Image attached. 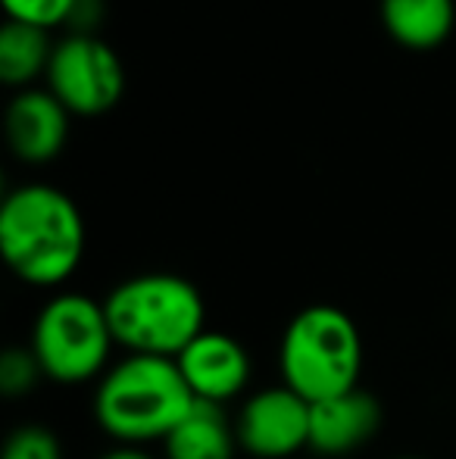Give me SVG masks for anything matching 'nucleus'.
Instances as JSON below:
<instances>
[{"label": "nucleus", "mask_w": 456, "mask_h": 459, "mask_svg": "<svg viewBox=\"0 0 456 459\" xmlns=\"http://www.w3.org/2000/svg\"><path fill=\"white\" fill-rule=\"evenodd\" d=\"M0 250L25 284L56 288L85 256V219L50 185H22L0 206Z\"/></svg>", "instance_id": "f257e3e1"}, {"label": "nucleus", "mask_w": 456, "mask_h": 459, "mask_svg": "<svg viewBox=\"0 0 456 459\" xmlns=\"http://www.w3.org/2000/svg\"><path fill=\"white\" fill-rule=\"evenodd\" d=\"M194 394L188 391L176 359L128 353L107 368L94 391V419L116 444H144L169 437L188 416Z\"/></svg>", "instance_id": "f03ea898"}, {"label": "nucleus", "mask_w": 456, "mask_h": 459, "mask_svg": "<svg viewBox=\"0 0 456 459\" xmlns=\"http://www.w3.org/2000/svg\"><path fill=\"white\" fill-rule=\"evenodd\" d=\"M113 341L128 353L176 359L201 332L207 307L188 278L147 273L125 278L104 300Z\"/></svg>", "instance_id": "7ed1b4c3"}, {"label": "nucleus", "mask_w": 456, "mask_h": 459, "mask_svg": "<svg viewBox=\"0 0 456 459\" xmlns=\"http://www.w3.org/2000/svg\"><path fill=\"white\" fill-rule=\"evenodd\" d=\"M279 366L281 385L306 403L353 391L363 372V338L357 322L329 303L300 309L281 334Z\"/></svg>", "instance_id": "20e7f679"}, {"label": "nucleus", "mask_w": 456, "mask_h": 459, "mask_svg": "<svg viewBox=\"0 0 456 459\" xmlns=\"http://www.w3.org/2000/svg\"><path fill=\"white\" fill-rule=\"evenodd\" d=\"M113 344L104 303L88 294H56L38 313L29 347L44 378L56 385H85L110 368Z\"/></svg>", "instance_id": "39448f33"}, {"label": "nucleus", "mask_w": 456, "mask_h": 459, "mask_svg": "<svg viewBox=\"0 0 456 459\" xmlns=\"http://www.w3.org/2000/svg\"><path fill=\"white\" fill-rule=\"evenodd\" d=\"M50 94L79 116L107 113L125 88V69L110 44L94 35H69L47 66Z\"/></svg>", "instance_id": "423d86ee"}, {"label": "nucleus", "mask_w": 456, "mask_h": 459, "mask_svg": "<svg viewBox=\"0 0 456 459\" xmlns=\"http://www.w3.org/2000/svg\"><path fill=\"white\" fill-rule=\"evenodd\" d=\"M237 447L256 459H288L310 447V403L288 385L262 387L235 419Z\"/></svg>", "instance_id": "0eeeda50"}, {"label": "nucleus", "mask_w": 456, "mask_h": 459, "mask_svg": "<svg viewBox=\"0 0 456 459\" xmlns=\"http://www.w3.org/2000/svg\"><path fill=\"white\" fill-rule=\"evenodd\" d=\"M188 391L194 400L226 406L250 381V357L226 332H201L176 357Z\"/></svg>", "instance_id": "6e6552de"}, {"label": "nucleus", "mask_w": 456, "mask_h": 459, "mask_svg": "<svg viewBox=\"0 0 456 459\" xmlns=\"http://www.w3.org/2000/svg\"><path fill=\"white\" fill-rule=\"evenodd\" d=\"M382 429V406L372 394L353 391L310 403V447L325 456L359 450Z\"/></svg>", "instance_id": "1a4fd4ad"}, {"label": "nucleus", "mask_w": 456, "mask_h": 459, "mask_svg": "<svg viewBox=\"0 0 456 459\" xmlns=\"http://www.w3.org/2000/svg\"><path fill=\"white\" fill-rule=\"evenodd\" d=\"M69 134V109L50 91L16 94L6 109V141L25 163H47L63 151Z\"/></svg>", "instance_id": "9d476101"}, {"label": "nucleus", "mask_w": 456, "mask_h": 459, "mask_svg": "<svg viewBox=\"0 0 456 459\" xmlns=\"http://www.w3.org/2000/svg\"><path fill=\"white\" fill-rule=\"evenodd\" d=\"M237 435L226 406L194 400L188 416L163 441L166 459H235Z\"/></svg>", "instance_id": "9b49d317"}, {"label": "nucleus", "mask_w": 456, "mask_h": 459, "mask_svg": "<svg viewBox=\"0 0 456 459\" xmlns=\"http://www.w3.org/2000/svg\"><path fill=\"white\" fill-rule=\"evenodd\" d=\"M384 29L409 50H432L451 35L453 0H382Z\"/></svg>", "instance_id": "f8f14e48"}, {"label": "nucleus", "mask_w": 456, "mask_h": 459, "mask_svg": "<svg viewBox=\"0 0 456 459\" xmlns=\"http://www.w3.org/2000/svg\"><path fill=\"white\" fill-rule=\"evenodd\" d=\"M50 56L54 50L47 44V29L13 19L0 29V79L6 85H25L35 75L47 73Z\"/></svg>", "instance_id": "ddd939ff"}, {"label": "nucleus", "mask_w": 456, "mask_h": 459, "mask_svg": "<svg viewBox=\"0 0 456 459\" xmlns=\"http://www.w3.org/2000/svg\"><path fill=\"white\" fill-rule=\"evenodd\" d=\"M0 459H63V447L47 425H19L4 441Z\"/></svg>", "instance_id": "4468645a"}, {"label": "nucleus", "mask_w": 456, "mask_h": 459, "mask_svg": "<svg viewBox=\"0 0 456 459\" xmlns=\"http://www.w3.org/2000/svg\"><path fill=\"white\" fill-rule=\"evenodd\" d=\"M41 378V363L31 353V347H10L0 357V391L6 397H22V394L35 391V385Z\"/></svg>", "instance_id": "2eb2a0df"}, {"label": "nucleus", "mask_w": 456, "mask_h": 459, "mask_svg": "<svg viewBox=\"0 0 456 459\" xmlns=\"http://www.w3.org/2000/svg\"><path fill=\"white\" fill-rule=\"evenodd\" d=\"M75 4H79V0H4V10L13 22L50 29V25L69 22Z\"/></svg>", "instance_id": "dca6fc26"}, {"label": "nucleus", "mask_w": 456, "mask_h": 459, "mask_svg": "<svg viewBox=\"0 0 456 459\" xmlns=\"http://www.w3.org/2000/svg\"><path fill=\"white\" fill-rule=\"evenodd\" d=\"M100 0H79L73 10V16H69V25L75 29V35H91L94 22L100 19Z\"/></svg>", "instance_id": "f3484780"}, {"label": "nucleus", "mask_w": 456, "mask_h": 459, "mask_svg": "<svg viewBox=\"0 0 456 459\" xmlns=\"http://www.w3.org/2000/svg\"><path fill=\"white\" fill-rule=\"evenodd\" d=\"M100 459H157V456H151L144 447H134V444H116V447L107 450Z\"/></svg>", "instance_id": "a211bd4d"}, {"label": "nucleus", "mask_w": 456, "mask_h": 459, "mask_svg": "<svg viewBox=\"0 0 456 459\" xmlns=\"http://www.w3.org/2000/svg\"><path fill=\"white\" fill-rule=\"evenodd\" d=\"M397 459H419V456H397Z\"/></svg>", "instance_id": "6ab92c4d"}]
</instances>
